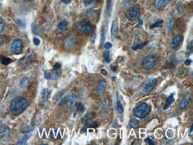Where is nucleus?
Instances as JSON below:
<instances>
[{"instance_id":"obj_1","label":"nucleus","mask_w":193,"mask_h":145,"mask_svg":"<svg viewBox=\"0 0 193 145\" xmlns=\"http://www.w3.org/2000/svg\"><path fill=\"white\" fill-rule=\"evenodd\" d=\"M28 103L23 97H17L12 99L10 104V110L13 115H19L28 107Z\"/></svg>"},{"instance_id":"obj_2","label":"nucleus","mask_w":193,"mask_h":145,"mask_svg":"<svg viewBox=\"0 0 193 145\" xmlns=\"http://www.w3.org/2000/svg\"><path fill=\"white\" fill-rule=\"evenodd\" d=\"M151 111V107L148 104L143 103L134 109L133 112L135 117L143 119L148 115Z\"/></svg>"},{"instance_id":"obj_3","label":"nucleus","mask_w":193,"mask_h":145,"mask_svg":"<svg viewBox=\"0 0 193 145\" xmlns=\"http://www.w3.org/2000/svg\"><path fill=\"white\" fill-rule=\"evenodd\" d=\"M140 7L139 5L132 6L128 10L126 13V18L129 20L134 21L136 20L140 16Z\"/></svg>"},{"instance_id":"obj_4","label":"nucleus","mask_w":193,"mask_h":145,"mask_svg":"<svg viewBox=\"0 0 193 145\" xmlns=\"http://www.w3.org/2000/svg\"><path fill=\"white\" fill-rule=\"evenodd\" d=\"M157 63V59L153 55H148L143 59L142 66L143 68L146 70L151 69L156 66Z\"/></svg>"},{"instance_id":"obj_5","label":"nucleus","mask_w":193,"mask_h":145,"mask_svg":"<svg viewBox=\"0 0 193 145\" xmlns=\"http://www.w3.org/2000/svg\"><path fill=\"white\" fill-rule=\"evenodd\" d=\"M76 27L79 30L86 33L91 32L93 28L90 21L86 19L79 21L76 25Z\"/></svg>"},{"instance_id":"obj_6","label":"nucleus","mask_w":193,"mask_h":145,"mask_svg":"<svg viewBox=\"0 0 193 145\" xmlns=\"http://www.w3.org/2000/svg\"><path fill=\"white\" fill-rule=\"evenodd\" d=\"M156 82L157 81L155 79L151 78L147 80L143 85L140 89V92L143 94L150 93L153 89Z\"/></svg>"},{"instance_id":"obj_7","label":"nucleus","mask_w":193,"mask_h":145,"mask_svg":"<svg viewBox=\"0 0 193 145\" xmlns=\"http://www.w3.org/2000/svg\"><path fill=\"white\" fill-rule=\"evenodd\" d=\"M12 132L10 128L6 125L0 126V139L2 141L8 140L12 137Z\"/></svg>"},{"instance_id":"obj_8","label":"nucleus","mask_w":193,"mask_h":145,"mask_svg":"<svg viewBox=\"0 0 193 145\" xmlns=\"http://www.w3.org/2000/svg\"><path fill=\"white\" fill-rule=\"evenodd\" d=\"M23 48V41L20 39H16L12 41L11 44V52L14 54H19L22 52Z\"/></svg>"},{"instance_id":"obj_9","label":"nucleus","mask_w":193,"mask_h":145,"mask_svg":"<svg viewBox=\"0 0 193 145\" xmlns=\"http://www.w3.org/2000/svg\"><path fill=\"white\" fill-rule=\"evenodd\" d=\"M77 98V95L76 94L71 93L64 98L62 103L66 107H72L76 103Z\"/></svg>"},{"instance_id":"obj_10","label":"nucleus","mask_w":193,"mask_h":145,"mask_svg":"<svg viewBox=\"0 0 193 145\" xmlns=\"http://www.w3.org/2000/svg\"><path fill=\"white\" fill-rule=\"evenodd\" d=\"M76 36L73 35L69 36L65 39L64 42V45L65 48L66 49H71L74 47L76 43Z\"/></svg>"},{"instance_id":"obj_11","label":"nucleus","mask_w":193,"mask_h":145,"mask_svg":"<svg viewBox=\"0 0 193 145\" xmlns=\"http://www.w3.org/2000/svg\"><path fill=\"white\" fill-rule=\"evenodd\" d=\"M31 30L34 34L40 36L42 38L44 37V34L42 29L41 26L37 23H33L31 24Z\"/></svg>"},{"instance_id":"obj_12","label":"nucleus","mask_w":193,"mask_h":145,"mask_svg":"<svg viewBox=\"0 0 193 145\" xmlns=\"http://www.w3.org/2000/svg\"><path fill=\"white\" fill-rule=\"evenodd\" d=\"M183 36L177 35L174 37L172 41V47L174 49H177L180 47L183 41Z\"/></svg>"},{"instance_id":"obj_13","label":"nucleus","mask_w":193,"mask_h":145,"mask_svg":"<svg viewBox=\"0 0 193 145\" xmlns=\"http://www.w3.org/2000/svg\"><path fill=\"white\" fill-rule=\"evenodd\" d=\"M191 99V94L190 93H187L185 95L180 102L179 106V110L183 109L188 105L189 101Z\"/></svg>"},{"instance_id":"obj_14","label":"nucleus","mask_w":193,"mask_h":145,"mask_svg":"<svg viewBox=\"0 0 193 145\" xmlns=\"http://www.w3.org/2000/svg\"><path fill=\"white\" fill-rule=\"evenodd\" d=\"M62 71L59 69L55 70L52 71L49 75V77L51 80H57L59 79L62 77Z\"/></svg>"},{"instance_id":"obj_15","label":"nucleus","mask_w":193,"mask_h":145,"mask_svg":"<svg viewBox=\"0 0 193 145\" xmlns=\"http://www.w3.org/2000/svg\"><path fill=\"white\" fill-rule=\"evenodd\" d=\"M106 86H107V84L105 81H101L97 87V92L98 95L99 97H101L103 95L105 92V90H106Z\"/></svg>"},{"instance_id":"obj_16","label":"nucleus","mask_w":193,"mask_h":145,"mask_svg":"<svg viewBox=\"0 0 193 145\" xmlns=\"http://www.w3.org/2000/svg\"><path fill=\"white\" fill-rule=\"evenodd\" d=\"M170 0H154V4L156 8L160 9L165 7L168 3Z\"/></svg>"},{"instance_id":"obj_17","label":"nucleus","mask_w":193,"mask_h":145,"mask_svg":"<svg viewBox=\"0 0 193 145\" xmlns=\"http://www.w3.org/2000/svg\"><path fill=\"white\" fill-rule=\"evenodd\" d=\"M68 27V24L65 21H63L59 23L57 26V32L58 34L62 33L66 30Z\"/></svg>"},{"instance_id":"obj_18","label":"nucleus","mask_w":193,"mask_h":145,"mask_svg":"<svg viewBox=\"0 0 193 145\" xmlns=\"http://www.w3.org/2000/svg\"><path fill=\"white\" fill-rule=\"evenodd\" d=\"M32 135V134L31 133L27 132L26 134L24 135L23 137L20 140L18 141L17 144L23 145L27 144V141L30 138Z\"/></svg>"},{"instance_id":"obj_19","label":"nucleus","mask_w":193,"mask_h":145,"mask_svg":"<svg viewBox=\"0 0 193 145\" xmlns=\"http://www.w3.org/2000/svg\"><path fill=\"white\" fill-rule=\"evenodd\" d=\"M175 98L174 97V94L171 93L170 96H169L168 97L166 103H165L163 107V109L166 110L168 108L170 105L173 103V102L175 101Z\"/></svg>"},{"instance_id":"obj_20","label":"nucleus","mask_w":193,"mask_h":145,"mask_svg":"<svg viewBox=\"0 0 193 145\" xmlns=\"http://www.w3.org/2000/svg\"><path fill=\"white\" fill-rule=\"evenodd\" d=\"M12 60L10 57H5L4 56H0V62L1 64L3 66H8L12 62Z\"/></svg>"},{"instance_id":"obj_21","label":"nucleus","mask_w":193,"mask_h":145,"mask_svg":"<svg viewBox=\"0 0 193 145\" xmlns=\"http://www.w3.org/2000/svg\"><path fill=\"white\" fill-rule=\"evenodd\" d=\"M30 81L31 79L29 77H25L20 82V87L22 88H26L30 84Z\"/></svg>"},{"instance_id":"obj_22","label":"nucleus","mask_w":193,"mask_h":145,"mask_svg":"<svg viewBox=\"0 0 193 145\" xmlns=\"http://www.w3.org/2000/svg\"><path fill=\"white\" fill-rule=\"evenodd\" d=\"M139 124V121L136 118H133L129 122V125L130 127L134 129H136L138 127Z\"/></svg>"},{"instance_id":"obj_23","label":"nucleus","mask_w":193,"mask_h":145,"mask_svg":"<svg viewBox=\"0 0 193 145\" xmlns=\"http://www.w3.org/2000/svg\"><path fill=\"white\" fill-rule=\"evenodd\" d=\"M109 102L108 100H105L102 101L99 106V108L101 110H104L108 107Z\"/></svg>"},{"instance_id":"obj_24","label":"nucleus","mask_w":193,"mask_h":145,"mask_svg":"<svg viewBox=\"0 0 193 145\" xmlns=\"http://www.w3.org/2000/svg\"><path fill=\"white\" fill-rule=\"evenodd\" d=\"M111 37H112V39H113L116 36V33H117L116 25L114 21H113L112 26H111Z\"/></svg>"},{"instance_id":"obj_25","label":"nucleus","mask_w":193,"mask_h":145,"mask_svg":"<svg viewBox=\"0 0 193 145\" xmlns=\"http://www.w3.org/2000/svg\"><path fill=\"white\" fill-rule=\"evenodd\" d=\"M163 23V20L156 21L155 23L150 25V29H152L156 28V27H161L162 26Z\"/></svg>"},{"instance_id":"obj_26","label":"nucleus","mask_w":193,"mask_h":145,"mask_svg":"<svg viewBox=\"0 0 193 145\" xmlns=\"http://www.w3.org/2000/svg\"><path fill=\"white\" fill-rule=\"evenodd\" d=\"M187 52L189 55L192 53L193 51V40H192L188 44L186 48Z\"/></svg>"},{"instance_id":"obj_27","label":"nucleus","mask_w":193,"mask_h":145,"mask_svg":"<svg viewBox=\"0 0 193 145\" xmlns=\"http://www.w3.org/2000/svg\"><path fill=\"white\" fill-rule=\"evenodd\" d=\"M48 94V90L47 88H45L42 90V92H41V95H42L43 100V101L46 100Z\"/></svg>"},{"instance_id":"obj_28","label":"nucleus","mask_w":193,"mask_h":145,"mask_svg":"<svg viewBox=\"0 0 193 145\" xmlns=\"http://www.w3.org/2000/svg\"><path fill=\"white\" fill-rule=\"evenodd\" d=\"M75 105L76 107V112H81L83 110L84 106L81 102L76 103Z\"/></svg>"},{"instance_id":"obj_29","label":"nucleus","mask_w":193,"mask_h":145,"mask_svg":"<svg viewBox=\"0 0 193 145\" xmlns=\"http://www.w3.org/2000/svg\"><path fill=\"white\" fill-rule=\"evenodd\" d=\"M117 109L118 113L120 114H122L123 113L124 109L122 104H121V101L119 100L117 101Z\"/></svg>"},{"instance_id":"obj_30","label":"nucleus","mask_w":193,"mask_h":145,"mask_svg":"<svg viewBox=\"0 0 193 145\" xmlns=\"http://www.w3.org/2000/svg\"><path fill=\"white\" fill-rule=\"evenodd\" d=\"M106 32L104 29H103V33L101 35V40H100V45L101 46H103L104 44L105 38H106Z\"/></svg>"},{"instance_id":"obj_31","label":"nucleus","mask_w":193,"mask_h":145,"mask_svg":"<svg viewBox=\"0 0 193 145\" xmlns=\"http://www.w3.org/2000/svg\"><path fill=\"white\" fill-rule=\"evenodd\" d=\"M96 0H83V4L85 7H88L94 3Z\"/></svg>"},{"instance_id":"obj_32","label":"nucleus","mask_w":193,"mask_h":145,"mask_svg":"<svg viewBox=\"0 0 193 145\" xmlns=\"http://www.w3.org/2000/svg\"><path fill=\"white\" fill-rule=\"evenodd\" d=\"M147 42H143L142 43L140 44H138L136 46H132V48L134 50H136L138 49H142L143 47L146 46L147 44Z\"/></svg>"},{"instance_id":"obj_33","label":"nucleus","mask_w":193,"mask_h":145,"mask_svg":"<svg viewBox=\"0 0 193 145\" xmlns=\"http://www.w3.org/2000/svg\"><path fill=\"white\" fill-rule=\"evenodd\" d=\"M110 56V52L109 51L105 52L104 55V58L105 60L107 63H110L111 62Z\"/></svg>"},{"instance_id":"obj_34","label":"nucleus","mask_w":193,"mask_h":145,"mask_svg":"<svg viewBox=\"0 0 193 145\" xmlns=\"http://www.w3.org/2000/svg\"><path fill=\"white\" fill-rule=\"evenodd\" d=\"M6 26V23L4 20L0 19V33L3 32Z\"/></svg>"},{"instance_id":"obj_35","label":"nucleus","mask_w":193,"mask_h":145,"mask_svg":"<svg viewBox=\"0 0 193 145\" xmlns=\"http://www.w3.org/2000/svg\"><path fill=\"white\" fill-rule=\"evenodd\" d=\"M178 9L179 10V12H182L183 11V8L181 2H179L177 5Z\"/></svg>"},{"instance_id":"obj_36","label":"nucleus","mask_w":193,"mask_h":145,"mask_svg":"<svg viewBox=\"0 0 193 145\" xmlns=\"http://www.w3.org/2000/svg\"><path fill=\"white\" fill-rule=\"evenodd\" d=\"M112 47V44L110 42H107L105 43L104 47L106 49L108 50Z\"/></svg>"},{"instance_id":"obj_37","label":"nucleus","mask_w":193,"mask_h":145,"mask_svg":"<svg viewBox=\"0 0 193 145\" xmlns=\"http://www.w3.org/2000/svg\"><path fill=\"white\" fill-rule=\"evenodd\" d=\"M33 41L34 44L36 46H38L40 44V42H41L40 40L38 38H36V37L34 38Z\"/></svg>"},{"instance_id":"obj_38","label":"nucleus","mask_w":193,"mask_h":145,"mask_svg":"<svg viewBox=\"0 0 193 145\" xmlns=\"http://www.w3.org/2000/svg\"><path fill=\"white\" fill-rule=\"evenodd\" d=\"M98 124V123H97V122H92V123H90V124L88 126H87L88 128V127H96V126H97V124Z\"/></svg>"},{"instance_id":"obj_39","label":"nucleus","mask_w":193,"mask_h":145,"mask_svg":"<svg viewBox=\"0 0 193 145\" xmlns=\"http://www.w3.org/2000/svg\"><path fill=\"white\" fill-rule=\"evenodd\" d=\"M61 65L58 62H56L53 66L54 69L55 70L59 69L61 68Z\"/></svg>"},{"instance_id":"obj_40","label":"nucleus","mask_w":193,"mask_h":145,"mask_svg":"<svg viewBox=\"0 0 193 145\" xmlns=\"http://www.w3.org/2000/svg\"><path fill=\"white\" fill-rule=\"evenodd\" d=\"M145 142L148 143L150 145H154V144L152 141L151 139L149 137H148L147 138L145 139Z\"/></svg>"},{"instance_id":"obj_41","label":"nucleus","mask_w":193,"mask_h":145,"mask_svg":"<svg viewBox=\"0 0 193 145\" xmlns=\"http://www.w3.org/2000/svg\"><path fill=\"white\" fill-rule=\"evenodd\" d=\"M192 62V61L191 59H187L185 60V64L186 66H188Z\"/></svg>"},{"instance_id":"obj_42","label":"nucleus","mask_w":193,"mask_h":145,"mask_svg":"<svg viewBox=\"0 0 193 145\" xmlns=\"http://www.w3.org/2000/svg\"><path fill=\"white\" fill-rule=\"evenodd\" d=\"M101 73L104 76H106L108 74V72L105 69H102L101 71Z\"/></svg>"},{"instance_id":"obj_43","label":"nucleus","mask_w":193,"mask_h":145,"mask_svg":"<svg viewBox=\"0 0 193 145\" xmlns=\"http://www.w3.org/2000/svg\"><path fill=\"white\" fill-rule=\"evenodd\" d=\"M17 24H18L20 26H21V27H24V24H23V22H22V21L20 19H17Z\"/></svg>"},{"instance_id":"obj_44","label":"nucleus","mask_w":193,"mask_h":145,"mask_svg":"<svg viewBox=\"0 0 193 145\" xmlns=\"http://www.w3.org/2000/svg\"><path fill=\"white\" fill-rule=\"evenodd\" d=\"M110 68H111V70L113 71V72H115L116 70V67L112 64L110 65Z\"/></svg>"},{"instance_id":"obj_45","label":"nucleus","mask_w":193,"mask_h":145,"mask_svg":"<svg viewBox=\"0 0 193 145\" xmlns=\"http://www.w3.org/2000/svg\"><path fill=\"white\" fill-rule=\"evenodd\" d=\"M61 1L65 4H68V3H71V0H61Z\"/></svg>"},{"instance_id":"obj_46","label":"nucleus","mask_w":193,"mask_h":145,"mask_svg":"<svg viewBox=\"0 0 193 145\" xmlns=\"http://www.w3.org/2000/svg\"><path fill=\"white\" fill-rule=\"evenodd\" d=\"M49 74H48L47 72H45L44 75V78L45 79H48L49 78Z\"/></svg>"},{"instance_id":"obj_47","label":"nucleus","mask_w":193,"mask_h":145,"mask_svg":"<svg viewBox=\"0 0 193 145\" xmlns=\"http://www.w3.org/2000/svg\"><path fill=\"white\" fill-rule=\"evenodd\" d=\"M87 128H88V127L87 126H85L84 127H83V128H82V130L83 132H86V131H87Z\"/></svg>"},{"instance_id":"obj_48","label":"nucleus","mask_w":193,"mask_h":145,"mask_svg":"<svg viewBox=\"0 0 193 145\" xmlns=\"http://www.w3.org/2000/svg\"><path fill=\"white\" fill-rule=\"evenodd\" d=\"M3 41V38L2 37V36H0V46H1V44L2 43Z\"/></svg>"},{"instance_id":"obj_49","label":"nucleus","mask_w":193,"mask_h":145,"mask_svg":"<svg viewBox=\"0 0 193 145\" xmlns=\"http://www.w3.org/2000/svg\"><path fill=\"white\" fill-rule=\"evenodd\" d=\"M132 0H123V2L124 3H127L128 2H131V1H132Z\"/></svg>"},{"instance_id":"obj_50","label":"nucleus","mask_w":193,"mask_h":145,"mask_svg":"<svg viewBox=\"0 0 193 145\" xmlns=\"http://www.w3.org/2000/svg\"><path fill=\"white\" fill-rule=\"evenodd\" d=\"M139 25H141V26H142L143 24V22L142 20L140 19V20H139Z\"/></svg>"},{"instance_id":"obj_51","label":"nucleus","mask_w":193,"mask_h":145,"mask_svg":"<svg viewBox=\"0 0 193 145\" xmlns=\"http://www.w3.org/2000/svg\"><path fill=\"white\" fill-rule=\"evenodd\" d=\"M116 77H112V78H111V79H112V81H115L116 80Z\"/></svg>"},{"instance_id":"obj_52","label":"nucleus","mask_w":193,"mask_h":145,"mask_svg":"<svg viewBox=\"0 0 193 145\" xmlns=\"http://www.w3.org/2000/svg\"><path fill=\"white\" fill-rule=\"evenodd\" d=\"M192 131H193V124L192 125L191 128H190V132H190V133H191V132H192Z\"/></svg>"},{"instance_id":"obj_53","label":"nucleus","mask_w":193,"mask_h":145,"mask_svg":"<svg viewBox=\"0 0 193 145\" xmlns=\"http://www.w3.org/2000/svg\"><path fill=\"white\" fill-rule=\"evenodd\" d=\"M34 1V0H23V1L25 2H31V1Z\"/></svg>"},{"instance_id":"obj_54","label":"nucleus","mask_w":193,"mask_h":145,"mask_svg":"<svg viewBox=\"0 0 193 145\" xmlns=\"http://www.w3.org/2000/svg\"><path fill=\"white\" fill-rule=\"evenodd\" d=\"M76 112H74V116H73L74 117H76Z\"/></svg>"}]
</instances>
